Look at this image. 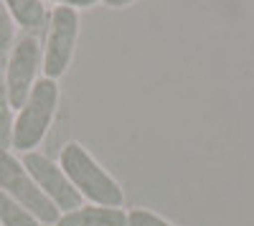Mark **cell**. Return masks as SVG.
<instances>
[{"label":"cell","mask_w":254,"mask_h":226,"mask_svg":"<svg viewBox=\"0 0 254 226\" xmlns=\"http://www.w3.org/2000/svg\"><path fill=\"white\" fill-rule=\"evenodd\" d=\"M61 170L71 180V186L89 201L107 209L122 206L125 196H122V188L117 186V180L104 168H99V163L79 142H69V145L61 148Z\"/></svg>","instance_id":"cell-1"},{"label":"cell","mask_w":254,"mask_h":226,"mask_svg":"<svg viewBox=\"0 0 254 226\" xmlns=\"http://www.w3.org/2000/svg\"><path fill=\"white\" fill-rule=\"evenodd\" d=\"M56 102H59V87L54 79H38L26 105L20 107L18 119L13 122V148L31 153V148H36L44 140L54 112H56Z\"/></svg>","instance_id":"cell-2"},{"label":"cell","mask_w":254,"mask_h":226,"mask_svg":"<svg viewBox=\"0 0 254 226\" xmlns=\"http://www.w3.org/2000/svg\"><path fill=\"white\" fill-rule=\"evenodd\" d=\"M0 188L38 221L44 224L59 221V209L54 206V201L36 186V180L28 175L23 163L15 160L8 150H0Z\"/></svg>","instance_id":"cell-3"},{"label":"cell","mask_w":254,"mask_h":226,"mask_svg":"<svg viewBox=\"0 0 254 226\" xmlns=\"http://www.w3.org/2000/svg\"><path fill=\"white\" fill-rule=\"evenodd\" d=\"M41 66V44L31 33H23L10 51L8 66H5V89L10 110H20L33 89V79Z\"/></svg>","instance_id":"cell-4"},{"label":"cell","mask_w":254,"mask_h":226,"mask_svg":"<svg viewBox=\"0 0 254 226\" xmlns=\"http://www.w3.org/2000/svg\"><path fill=\"white\" fill-rule=\"evenodd\" d=\"M79 33V15L69 5H59L51 13V28L46 38V54H44V71L46 79H59L64 71L69 69V61L74 54Z\"/></svg>","instance_id":"cell-5"},{"label":"cell","mask_w":254,"mask_h":226,"mask_svg":"<svg viewBox=\"0 0 254 226\" xmlns=\"http://www.w3.org/2000/svg\"><path fill=\"white\" fill-rule=\"evenodd\" d=\"M23 168L28 170V175L36 180V186L44 191L59 211H76L81 209V193L71 186V180L64 175V170L59 166L38 153H26L23 155Z\"/></svg>","instance_id":"cell-6"},{"label":"cell","mask_w":254,"mask_h":226,"mask_svg":"<svg viewBox=\"0 0 254 226\" xmlns=\"http://www.w3.org/2000/svg\"><path fill=\"white\" fill-rule=\"evenodd\" d=\"M56 226H127V214L107 206H81L59 216Z\"/></svg>","instance_id":"cell-7"},{"label":"cell","mask_w":254,"mask_h":226,"mask_svg":"<svg viewBox=\"0 0 254 226\" xmlns=\"http://www.w3.org/2000/svg\"><path fill=\"white\" fill-rule=\"evenodd\" d=\"M10 15L18 20V26H23L31 36H36L46 23V10L41 0H3Z\"/></svg>","instance_id":"cell-8"},{"label":"cell","mask_w":254,"mask_h":226,"mask_svg":"<svg viewBox=\"0 0 254 226\" xmlns=\"http://www.w3.org/2000/svg\"><path fill=\"white\" fill-rule=\"evenodd\" d=\"M0 226H41L36 216H31L18 201H13L0 188Z\"/></svg>","instance_id":"cell-9"},{"label":"cell","mask_w":254,"mask_h":226,"mask_svg":"<svg viewBox=\"0 0 254 226\" xmlns=\"http://www.w3.org/2000/svg\"><path fill=\"white\" fill-rule=\"evenodd\" d=\"M13 148V112L5 89V74L0 69V150Z\"/></svg>","instance_id":"cell-10"},{"label":"cell","mask_w":254,"mask_h":226,"mask_svg":"<svg viewBox=\"0 0 254 226\" xmlns=\"http://www.w3.org/2000/svg\"><path fill=\"white\" fill-rule=\"evenodd\" d=\"M10 51H13V15L0 0V69L8 66Z\"/></svg>","instance_id":"cell-11"},{"label":"cell","mask_w":254,"mask_h":226,"mask_svg":"<svg viewBox=\"0 0 254 226\" xmlns=\"http://www.w3.org/2000/svg\"><path fill=\"white\" fill-rule=\"evenodd\" d=\"M127 226H171V224L163 221L160 216H155L147 209H132L127 214Z\"/></svg>","instance_id":"cell-12"},{"label":"cell","mask_w":254,"mask_h":226,"mask_svg":"<svg viewBox=\"0 0 254 226\" xmlns=\"http://www.w3.org/2000/svg\"><path fill=\"white\" fill-rule=\"evenodd\" d=\"M56 3H64V5H69V8H87V5H94L97 0H56Z\"/></svg>","instance_id":"cell-13"},{"label":"cell","mask_w":254,"mask_h":226,"mask_svg":"<svg viewBox=\"0 0 254 226\" xmlns=\"http://www.w3.org/2000/svg\"><path fill=\"white\" fill-rule=\"evenodd\" d=\"M130 3H132V0H104V5H110V8H125Z\"/></svg>","instance_id":"cell-14"}]
</instances>
